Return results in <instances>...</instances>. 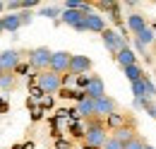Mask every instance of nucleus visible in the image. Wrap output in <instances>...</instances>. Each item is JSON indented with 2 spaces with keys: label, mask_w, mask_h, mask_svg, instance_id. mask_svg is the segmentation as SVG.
Segmentation results:
<instances>
[{
  "label": "nucleus",
  "mask_w": 156,
  "mask_h": 149,
  "mask_svg": "<svg viewBox=\"0 0 156 149\" xmlns=\"http://www.w3.org/2000/svg\"><path fill=\"white\" fill-rule=\"evenodd\" d=\"M65 84L62 74L53 72V70H46V72H36V87L41 94H58Z\"/></svg>",
  "instance_id": "obj_1"
},
{
  "label": "nucleus",
  "mask_w": 156,
  "mask_h": 149,
  "mask_svg": "<svg viewBox=\"0 0 156 149\" xmlns=\"http://www.w3.org/2000/svg\"><path fill=\"white\" fill-rule=\"evenodd\" d=\"M51 60H53V51L46 48V46H39V48H31V51H29V65H31L36 72L51 70Z\"/></svg>",
  "instance_id": "obj_2"
},
{
  "label": "nucleus",
  "mask_w": 156,
  "mask_h": 149,
  "mask_svg": "<svg viewBox=\"0 0 156 149\" xmlns=\"http://www.w3.org/2000/svg\"><path fill=\"white\" fill-rule=\"evenodd\" d=\"M108 140H111V137H108V132H106V125H101V123H91V125H87V132H84V142H87L89 147H94V149H103Z\"/></svg>",
  "instance_id": "obj_3"
},
{
  "label": "nucleus",
  "mask_w": 156,
  "mask_h": 149,
  "mask_svg": "<svg viewBox=\"0 0 156 149\" xmlns=\"http://www.w3.org/2000/svg\"><path fill=\"white\" fill-rule=\"evenodd\" d=\"M101 38H103V46L113 53V56H118L122 48H127V41H125V36H120L115 29H106L103 34H101Z\"/></svg>",
  "instance_id": "obj_4"
},
{
  "label": "nucleus",
  "mask_w": 156,
  "mask_h": 149,
  "mask_svg": "<svg viewBox=\"0 0 156 149\" xmlns=\"http://www.w3.org/2000/svg\"><path fill=\"white\" fill-rule=\"evenodd\" d=\"M70 63H72V53L55 51V53H53V60H51V70L58 72V74H67L70 72Z\"/></svg>",
  "instance_id": "obj_5"
},
{
  "label": "nucleus",
  "mask_w": 156,
  "mask_h": 149,
  "mask_svg": "<svg viewBox=\"0 0 156 149\" xmlns=\"http://www.w3.org/2000/svg\"><path fill=\"white\" fill-rule=\"evenodd\" d=\"M20 51H15V48H7V51H2L0 53V67H2V72H15L17 67H20Z\"/></svg>",
  "instance_id": "obj_6"
},
{
  "label": "nucleus",
  "mask_w": 156,
  "mask_h": 149,
  "mask_svg": "<svg viewBox=\"0 0 156 149\" xmlns=\"http://www.w3.org/2000/svg\"><path fill=\"white\" fill-rule=\"evenodd\" d=\"M132 94H135V99H154L156 96V87L151 84L149 77H142L139 82L132 84Z\"/></svg>",
  "instance_id": "obj_7"
},
{
  "label": "nucleus",
  "mask_w": 156,
  "mask_h": 149,
  "mask_svg": "<svg viewBox=\"0 0 156 149\" xmlns=\"http://www.w3.org/2000/svg\"><path fill=\"white\" fill-rule=\"evenodd\" d=\"M91 70V60L87 56H72V63H70V77H82Z\"/></svg>",
  "instance_id": "obj_8"
},
{
  "label": "nucleus",
  "mask_w": 156,
  "mask_h": 149,
  "mask_svg": "<svg viewBox=\"0 0 156 149\" xmlns=\"http://www.w3.org/2000/svg\"><path fill=\"white\" fill-rule=\"evenodd\" d=\"M115 108H118L115 99H111L108 94H106L103 99H98V101H96V115H98V118H111V115L115 113Z\"/></svg>",
  "instance_id": "obj_9"
},
{
  "label": "nucleus",
  "mask_w": 156,
  "mask_h": 149,
  "mask_svg": "<svg viewBox=\"0 0 156 149\" xmlns=\"http://www.w3.org/2000/svg\"><path fill=\"white\" fill-rule=\"evenodd\" d=\"M84 94H87L89 99H94V101L103 99V96H106L103 79H101V77H91V79H89V84H87V89H84Z\"/></svg>",
  "instance_id": "obj_10"
},
{
  "label": "nucleus",
  "mask_w": 156,
  "mask_h": 149,
  "mask_svg": "<svg viewBox=\"0 0 156 149\" xmlns=\"http://www.w3.org/2000/svg\"><path fill=\"white\" fill-rule=\"evenodd\" d=\"M84 29H87V31L103 34V31H106V22H103V17H101V15L91 12V15H87V17H84Z\"/></svg>",
  "instance_id": "obj_11"
},
{
  "label": "nucleus",
  "mask_w": 156,
  "mask_h": 149,
  "mask_svg": "<svg viewBox=\"0 0 156 149\" xmlns=\"http://www.w3.org/2000/svg\"><path fill=\"white\" fill-rule=\"evenodd\" d=\"M77 113L82 118H94V115H96V101L84 94V96L79 99V104H77Z\"/></svg>",
  "instance_id": "obj_12"
},
{
  "label": "nucleus",
  "mask_w": 156,
  "mask_h": 149,
  "mask_svg": "<svg viewBox=\"0 0 156 149\" xmlns=\"http://www.w3.org/2000/svg\"><path fill=\"white\" fill-rule=\"evenodd\" d=\"M111 137H115L118 142H122V144H130L132 140H137L139 135H137V130H135V125H125V128H120V130H115Z\"/></svg>",
  "instance_id": "obj_13"
},
{
  "label": "nucleus",
  "mask_w": 156,
  "mask_h": 149,
  "mask_svg": "<svg viewBox=\"0 0 156 149\" xmlns=\"http://www.w3.org/2000/svg\"><path fill=\"white\" fill-rule=\"evenodd\" d=\"M135 41H137V48H144V46L154 43V41H156V34H154V29H151V27L142 29L139 34H135Z\"/></svg>",
  "instance_id": "obj_14"
},
{
  "label": "nucleus",
  "mask_w": 156,
  "mask_h": 149,
  "mask_svg": "<svg viewBox=\"0 0 156 149\" xmlns=\"http://www.w3.org/2000/svg\"><path fill=\"white\" fill-rule=\"evenodd\" d=\"M115 63L125 70V67H130V65H137V56L130 51V48H122V51L115 56Z\"/></svg>",
  "instance_id": "obj_15"
},
{
  "label": "nucleus",
  "mask_w": 156,
  "mask_h": 149,
  "mask_svg": "<svg viewBox=\"0 0 156 149\" xmlns=\"http://www.w3.org/2000/svg\"><path fill=\"white\" fill-rule=\"evenodd\" d=\"M127 27H130V31H132V34H139V31H142V29H147L149 24H147L144 15L135 12V15H130V17H127Z\"/></svg>",
  "instance_id": "obj_16"
},
{
  "label": "nucleus",
  "mask_w": 156,
  "mask_h": 149,
  "mask_svg": "<svg viewBox=\"0 0 156 149\" xmlns=\"http://www.w3.org/2000/svg\"><path fill=\"white\" fill-rule=\"evenodd\" d=\"M2 24H5V31H17L20 27H24V24H22V17L17 12H10L7 17H2Z\"/></svg>",
  "instance_id": "obj_17"
},
{
  "label": "nucleus",
  "mask_w": 156,
  "mask_h": 149,
  "mask_svg": "<svg viewBox=\"0 0 156 149\" xmlns=\"http://www.w3.org/2000/svg\"><path fill=\"white\" fill-rule=\"evenodd\" d=\"M15 87H17L15 72H2L0 74V89H2V92H12Z\"/></svg>",
  "instance_id": "obj_18"
},
{
  "label": "nucleus",
  "mask_w": 156,
  "mask_h": 149,
  "mask_svg": "<svg viewBox=\"0 0 156 149\" xmlns=\"http://www.w3.org/2000/svg\"><path fill=\"white\" fill-rule=\"evenodd\" d=\"M125 77L130 79V84H135V82H139V79L147 77V74H144V70H142L139 65H130V67H125Z\"/></svg>",
  "instance_id": "obj_19"
},
{
  "label": "nucleus",
  "mask_w": 156,
  "mask_h": 149,
  "mask_svg": "<svg viewBox=\"0 0 156 149\" xmlns=\"http://www.w3.org/2000/svg\"><path fill=\"white\" fill-rule=\"evenodd\" d=\"M106 125L113 128V132H115V130H120V128H125V118H122L120 113H113L111 118H106Z\"/></svg>",
  "instance_id": "obj_20"
},
{
  "label": "nucleus",
  "mask_w": 156,
  "mask_h": 149,
  "mask_svg": "<svg viewBox=\"0 0 156 149\" xmlns=\"http://www.w3.org/2000/svg\"><path fill=\"white\" fill-rule=\"evenodd\" d=\"M147 144H144V140L142 137H137V140H132L130 144H125V149H144Z\"/></svg>",
  "instance_id": "obj_21"
},
{
  "label": "nucleus",
  "mask_w": 156,
  "mask_h": 149,
  "mask_svg": "<svg viewBox=\"0 0 156 149\" xmlns=\"http://www.w3.org/2000/svg\"><path fill=\"white\" fill-rule=\"evenodd\" d=\"M103 149H125V144H122V142H118L115 137H111V140L106 142V147H103Z\"/></svg>",
  "instance_id": "obj_22"
},
{
  "label": "nucleus",
  "mask_w": 156,
  "mask_h": 149,
  "mask_svg": "<svg viewBox=\"0 0 156 149\" xmlns=\"http://www.w3.org/2000/svg\"><path fill=\"white\" fill-rule=\"evenodd\" d=\"M41 15H43V17H55V15H58V10H55V7H43V10H41Z\"/></svg>",
  "instance_id": "obj_23"
},
{
  "label": "nucleus",
  "mask_w": 156,
  "mask_h": 149,
  "mask_svg": "<svg viewBox=\"0 0 156 149\" xmlns=\"http://www.w3.org/2000/svg\"><path fill=\"white\" fill-rule=\"evenodd\" d=\"M147 113H149V115H151V118L156 120V101H151V104L147 106Z\"/></svg>",
  "instance_id": "obj_24"
},
{
  "label": "nucleus",
  "mask_w": 156,
  "mask_h": 149,
  "mask_svg": "<svg viewBox=\"0 0 156 149\" xmlns=\"http://www.w3.org/2000/svg\"><path fill=\"white\" fill-rule=\"evenodd\" d=\"M22 7V2H17V0H15V2H7V12H15V10H20Z\"/></svg>",
  "instance_id": "obj_25"
},
{
  "label": "nucleus",
  "mask_w": 156,
  "mask_h": 149,
  "mask_svg": "<svg viewBox=\"0 0 156 149\" xmlns=\"http://www.w3.org/2000/svg\"><path fill=\"white\" fill-rule=\"evenodd\" d=\"M20 17H22V24H29L31 22V12H20Z\"/></svg>",
  "instance_id": "obj_26"
},
{
  "label": "nucleus",
  "mask_w": 156,
  "mask_h": 149,
  "mask_svg": "<svg viewBox=\"0 0 156 149\" xmlns=\"http://www.w3.org/2000/svg\"><path fill=\"white\" fill-rule=\"evenodd\" d=\"M5 31V24H2V17H0V34Z\"/></svg>",
  "instance_id": "obj_27"
},
{
  "label": "nucleus",
  "mask_w": 156,
  "mask_h": 149,
  "mask_svg": "<svg viewBox=\"0 0 156 149\" xmlns=\"http://www.w3.org/2000/svg\"><path fill=\"white\" fill-rule=\"evenodd\" d=\"M0 10H7V5H5V2H0Z\"/></svg>",
  "instance_id": "obj_28"
},
{
  "label": "nucleus",
  "mask_w": 156,
  "mask_h": 149,
  "mask_svg": "<svg viewBox=\"0 0 156 149\" xmlns=\"http://www.w3.org/2000/svg\"><path fill=\"white\" fill-rule=\"evenodd\" d=\"M144 149H154V147H149V144H147V147H144Z\"/></svg>",
  "instance_id": "obj_29"
},
{
  "label": "nucleus",
  "mask_w": 156,
  "mask_h": 149,
  "mask_svg": "<svg viewBox=\"0 0 156 149\" xmlns=\"http://www.w3.org/2000/svg\"><path fill=\"white\" fill-rule=\"evenodd\" d=\"M154 51H156V41H154Z\"/></svg>",
  "instance_id": "obj_30"
},
{
  "label": "nucleus",
  "mask_w": 156,
  "mask_h": 149,
  "mask_svg": "<svg viewBox=\"0 0 156 149\" xmlns=\"http://www.w3.org/2000/svg\"><path fill=\"white\" fill-rule=\"evenodd\" d=\"M0 74H2V67H0Z\"/></svg>",
  "instance_id": "obj_31"
}]
</instances>
